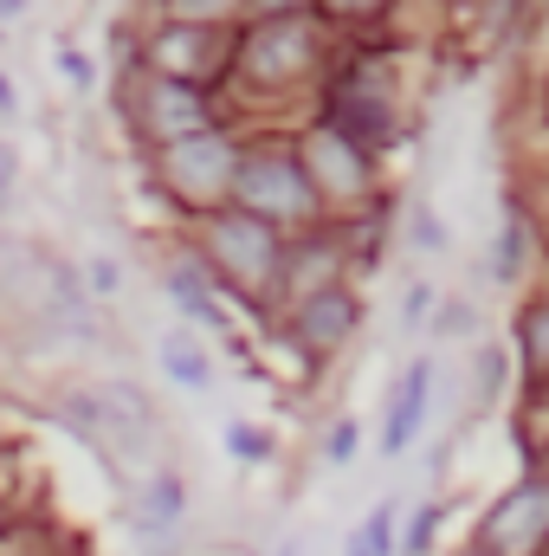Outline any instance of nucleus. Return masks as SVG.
Here are the masks:
<instances>
[{"instance_id": "b1692460", "label": "nucleus", "mask_w": 549, "mask_h": 556, "mask_svg": "<svg viewBox=\"0 0 549 556\" xmlns=\"http://www.w3.org/2000/svg\"><path fill=\"white\" fill-rule=\"evenodd\" d=\"M420 311H426V285H413L408 291V324H420Z\"/></svg>"}, {"instance_id": "20e7f679", "label": "nucleus", "mask_w": 549, "mask_h": 556, "mask_svg": "<svg viewBox=\"0 0 549 556\" xmlns=\"http://www.w3.org/2000/svg\"><path fill=\"white\" fill-rule=\"evenodd\" d=\"M214 253H220L227 273L246 278V285L272 278V266H278V240L259 214H220V220H214Z\"/></svg>"}, {"instance_id": "a878e982", "label": "nucleus", "mask_w": 549, "mask_h": 556, "mask_svg": "<svg viewBox=\"0 0 549 556\" xmlns=\"http://www.w3.org/2000/svg\"><path fill=\"white\" fill-rule=\"evenodd\" d=\"M26 13V0H0V20H20Z\"/></svg>"}, {"instance_id": "5701e85b", "label": "nucleus", "mask_w": 549, "mask_h": 556, "mask_svg": "<svg viewBox=\"0 0 549 556\" xmlns=\"http://www.w3.org/2000/svg\"><path fill=\"white\" fill-rule=\"evenodd\" d=\"M297 7H304V0H259V13H266V20H278V13H297Z\"/></svg>"}, {"instance_id": "0eeeda50", "label": "nucleus", "mask_w": 549, "mask_h": 556, "mask_svg": "<svg viewBox=\"0 0 549 556\" xmlns=\"http://www.w3.org/2000/svg\"><path fill=\"white\" fill-rule=\"evenodd\" d=\"M426 395H433V363H413L408 376L395 382V402H388V427H382V446H388V453H401L413 433H420Z\"/></svg>"}, {"instance_id": "f8f14e48", "label": "nucleus", "mask_w": 549, "mask_h": 556, "mask_svg": "<svg viewBox=\"0 0 549 556\" xmlns=\"http://www.w3.org/2000/svg\"><path fill=\"white\" fill-rule=\"evenodd\" d=\"M310 162H317V175H323L330 188H343V194H356L362 175H369V168H362V149L349 137H317L310 142Z\"/></svg>"}, {"instance_id": "39448f33", "label": "nucleus", "mask_w": 549, "mask_h": 556, "mask_svg": "<svg viewBox=\"0 0 549 556\" xmlns=\"http://www.w3.org/2000/svg\"><path fill=\"white\" fill-rule=\"evenodd\" d=\"M549 538V492L544 485H524L518 498L498 505V518L485 525V551L491 556H531Z\"/></svg>"}, {"instance_id": "1a4fd4ad", "label": "nucleus", "mask_w": 549, "mask_h": 556, "mask_svg": "<svg viewBox=\"0 0 549 556\" xmlns=\"http://www.w3.org/2000/svg\"><path fill=\"white\" fill-rule=\"evenodd\" d=\"M155 130L175 142V137H194V130H207V111H201V98H194V85H181V78H162L155 85Z\"/></svg>"}, {"instance_id": "4468645a", "label": "nucleus", "mask_w": 549, "mask_h": 556, "mask_svg": "<svg viewBox=\"0 0 549 556\" xmlns=\"http://www.w3.org/2000/svg\"><path fill=\"white\" fill-rule=\"evenodd\" d=\"M388 544H395V511L382 505V511H375V518L349 538V556H388Z\"/></svg>"}, {"instance_id": "dca6fc26", "label": "nucleus", "mask_w": 549, "mask_h": 556, "mask_svg": "<svg viewBox=\"0 0 549 556\" xmlns=\"http://www.w3.org/2000/svg\"><path fill=\"white\" fill-rule=\"evenodd\" d=\"M524 350H531V369L549 376V304H537V311L524 317Z\"/></svg>"}, {"instance_id": "2eb2a0df", "label": "nucleus", "mask_w": 549, "mask_h": 556, "mask_svg": "<svg viewBox=\"0 0 549 556\" xmlns=\"http://www.w3.org/2000/svg\"><path fill=\"white\" fill-rule=\"evenodd\" d=\"M168 291H175V304H188V317H201V324H214L220 311H214V298H207V285L194 273H175L168 278Z\"/></svg>"}, {"instance_id": "7ed1b4c3", "label": "nucleus", "mask_w": 549, "mask_h": 556, "mask_svg": "<svg viewBox=\"0 0 549 556\" xmlns=\"http://www.w3.org/2000/svg\"><path fill=\"white\" fill-rule=\"evenodd\" d=\"M168 181H175L188 201H207V194H220V188L233 181V149L220 137H207V130L175 137L168 142Z\"/></svg>"}, {"instance_id": "4be33fe9", "label": "nucleus", "mask_w": 549, "mask_h": 556, "mask_svg": "<svg viewBox=\"0 0 549 556\" xmlns=\"http://www.w3.org/2000/svg\"><path fill=\"white\" fill-rule=\"evenodd\" d=\"M336 13H375V7H388V0H330Z\"/></svg>"}, {"instance_id": "f257e3e1", "label": "nucleus", "mask_w": 549, "mask_h": 556, "mask_svg": "<svg viewBox=\"0 0 549 556\" xmlns=\"http://www.w3.org/2000/svg\"><path fill=\"white\" fill-rule=\"evenodd\" d=\"M72 420L104 446V453H149V402L137 389H85L72 395Z\"/></svg>"}, {"instance_id": "9b49d317", "label": "nucleus", "mask_w": 549, "mask_h": 556, "mask_svg": "<svg viewBox=\"0 0 549 556\" xmlns=\"http://www.w3.org/2000/svg\"><path fill=\"white\" fill-rule=\"evenodd\" d=\"M155 59H162V72L168 78H194L201 65H214V33H201V26H181V33H162V46H155Z\"/></svg>"}, {"instance_id": "f3484780", "label": "nucleus", "mask_w": 549, "mask_h": 556, "mask_svg": "<svg viewBox=\"0 0 549 556\" xmlns=\"http://www.w3.org/2000/svg\"><path fill=\"white\" fill-rule=\"evenodd\" d=\"M518 266H524V220L511 214V220H505V233H498V260H491V273L511 278Z\"/></svg>"}, {"instance_id": "9d476101", "label": "nucleus", "mask_w": 549, "mask_h": 556, "mask_svg": "<svg viewBox=\"0 0 549 556\" xmlns=\"http://www.w3.org/2000/svg\"><path fill=\"white\" fill-rule=\"evenodd\" d=\"M155 356H162V376L181 382V389H207V382H214V363H207V350H201L188 330H168V337L155 343Z\"/></svg>"}, {"instance_id": "aec40b11", "label": "nucleus", "mask_w": 549, "mask_h": 556, "mask_svg": "<svg viewBox=\"0 0 549 556\" xmlns=\"http://www.w3.org/2000/svg\"><path fill=\"white\" fill-rule=\"evenodd\" d=\"M426 538H433V511H413V531H408V551H426Z\"/></svg>"}, {"instance_id": "f03ea898", "label": "nucleus", "mask_w": 549, "mask_h": 556, "mask_svg": "<svg viewBox=\"0 0 549 556\" xmlns=\"http://www.w3.org/2000/svg\"><path fill=\"white\" fill-rule=\"evenodd\" d=\"M240 201L259 214V220H291L310 207V175L291 162V155H253V162H233V181Z\"/></svg>"}, {"instance_id": "423d86ee", "label": "nucleus", "mask_w": 549, "mask_h": 556, "mask_svg": "<svg viewBox=\"0 0 549 556\" xmlns=\"http://www.w3.org/2000/svg\"><path fill=\"white\" fill-rule=\"evenodd\" d=\"M246 65H253V78H266V85L297 78V72L310 65V26H304L297 13L266 20V26L253 33V46H246Z\"/></svg>"}, {"instance_id": "6e6552de", "label": "nucleus", "mask_w": 549, "mask_h": 556, "mask_svg": "<svg viewBox=\"0 0 549 556\" xmlns=\"http://www.w3.org/2000/svg\"><path fill=\"white\" fill-rule=\"evenodd\" d=\"M297 330H304V343H310V350H330V343H343V337L356 330V298H349V291H317V298L304 304Z\"/></svg>"}, {"instance_id": "393cba45", "label": "nucleus", "mask_w": 549, "mask_h": 556, "mask_svg": "<svg viewBox=\"0 0 549 556\" xmlns=\"http://www.w3.org/2000/svg\"><path fill=\"white\" fill-rule=\"evenodd\" d=\"M0 117H13V85L0 78Z\"/></svg>"}, {"instance_id": "a211bd4d", "label": "nucleus", "mask_w": 549, "mask_h": 556, "mask_svg": "<svg viewBox=\"0 0 549 556\" xmlns=\"http://www.w3.org/2000/svg\"><path fill=\"white\" fill-rule=\"evenodd\" d=\"M59 72H65V78H78V85H91V59H85V52H72V46H59Z\"/></svg>"}, {"instance_id": "6ab92c4d", "label": "nucleus", "mask_w": 549, "mask_h": 556, "mask_svg": "<svg viewBox=\"0 0 549 556\" xmlns=\"http://www.w3.org/2000/svg\"><path fill=\"white\" fill-rule=\"evenodd\" d=\"M13 181H20V162H13V149L0 142V207L13 201Z\"/></svg>"}, {"instance_id": "ddd939ff", "label": "nucleus", "mask_w": 549, "mask_h": 556, "mask_svg": "<svg viewBox=\"0 0 549 556\" xmlns=\"http://www.w3.org/2000/svg\"><path fill=\"white\" fill-rule=\"evenodd\" d=\"M175 518H181V479H155L149 492H142V505H137V531L142 538H168L175 531Z\"/></svg>"}, {"instance_id": "412c9836", "label": "nucleus", "mask_w": 549, "mask_h": 556, "mask_svg": "<svg viewBox=\"0 0 549 556\" xmlns=\"http://www.w3.org/2000/svg\"><path fill=\"white\" fill-rule=\"evenodd\" d=\"M91 285L111 291V285H117V266H111V260H91Z\"/></svg>"}]
</instances>
